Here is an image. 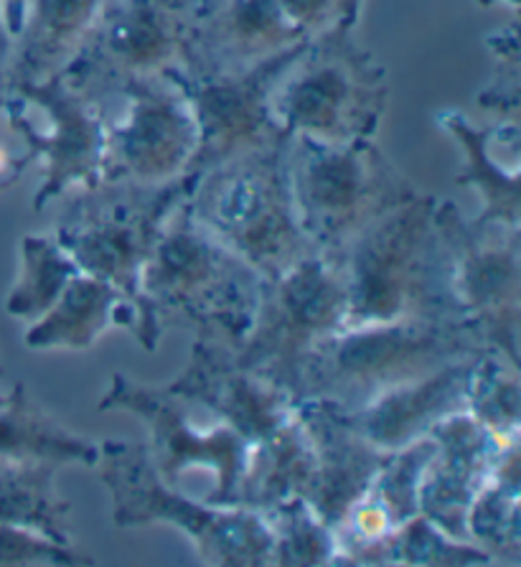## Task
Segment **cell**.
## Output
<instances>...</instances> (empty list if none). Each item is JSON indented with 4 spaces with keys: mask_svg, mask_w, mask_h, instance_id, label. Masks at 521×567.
I'll list each match as a JSON object with an SVG mask.
<instances>
[{
    "mask_svg": "<svg viewBox=\"0 0 521 567\" xmlns=\"http://www.w3.org/2000/svg\"><path fill=\"white\" fill-rule=\"evenodd\" d=\"M295 410L313 443V474L303 499L336 532L348 509L379 474L389 453L366 443L323 402L301 400L295 402Z\"/></svg>",
    "mask_w": 521,
    "mask_h": 567,
    "instance_id": "obj_20",
    "label": "cell"
},
{
    "mask_svg": "<svg viewBox=\"0 0 521 567\" xmlns=\"http://www.w3.org/2000/svg\"><path fill=\"white\" fill-rule=\"evenodd\" d=\"M184 59L194 74H239L305 41L278 0H181Z\"/></svg>",
    "mask_w": 521,
    "mask_h": 567,
    "instance_id": "obj_16",
    "label": "cell"
},
{
    "mask_svg": "<svg viewBox=\"0 0 521 567\" xmlns=\"http://www.w3.org/2000/svg\"><path fill=\"white\" fill-rule=\"evenodd\" d=\"M478 357L458 359L420 380L399 384L358 410L341 412L329 408L366 443L387 453L399 451L430 435L433 427L446 417L466 410L468 384Z\"/></svg>",
    "mask_w": 521,
    "mask_h": 567,
    "instance_id": "obj_19",
    "label": "cell"
},
{
    "mask_svg": "<svg viewBox=\"0 0 521 567\" xmlns=\"http://www.w3.org/2000/svg\"><path fill=\"white\" fill-rule=\"evenodd\" d=\"M348 565H423V567H471L493 565L489 553L473 543L452 539L435 524L415 514L384 535L379 543L356 553Z\"/></svg>",
    "mask_w": 521,
    "mask_h": 567,
    "instance_id": "obj_28",
    "label": "cell"
},
{
    "mask_svg": "<svg viewBox=\"0 0 521 567\" xmlns=\"http://www.w3.org/2000/svg\"><path fill=\"white\" fill-rule=\"evenodd\" d=\"M80 272V265L54 235H25L21 239V270L6 298V313L21 321H37Z\"/></svg>",
    "mask_w": 521,
    "mask_h": 567,
    "instance_id": "obj_29",
    "label": "cell"
},
{
    "mask_svg": "<svg viewBox=\"0 0 521 567\" xmlns=\"http://www.w3.org/2000/svg\"><path fill=\"white\" fill-rule=\"evenodd\" d=\"M3 380H6V372H3V367H0V405H6V400H8V392L3 390Z\"/></svg>",
    "mask_w": 521,
    "mask_h": 567,
    "instance_id": "obj_39",
    "label": "cell"
},
{
    "mask_svg": "<svg viewBox=\"0 0 521 567\" xmlns=\"http://www.w3.org/2000/svg\"><path fill=\"white\" fill-rule=\"evenodd\" d=\"M433 453V435L420 437V441L409 443L399 451H392L379 474L366 488V494L387 512L395 527L420 514V481Z\"/></svg>",
    "mask_w": 521,
    "mask_h": 567,
    "instance_id": "obj_32",
    "label": "cell"
},
{
    "mask_svg": "<svg viewBox=\"0 0 521 567\" xmlns=\"http://www.w3.org/2000/svg\"><path fill=\"white\" fill-rule=\"evenodd\" d=\"M164 390L209 410L221 425L232 427L250 445L270 435L295 412L293 394L239 364L235 347L201 337L194 339L189 364Z\"/></svg>",
    "mask_w": 521,
    "mask_h": 567,
    "instance_id": "obj_17",
    "label": "cell"
},
{
    "mask_svg": "<svg viewBox=\"0 0 521 567\" xmlns=\"http://www.w3.org/2000/svg\"><path fill=\"white\" fill-rule=\"evenodd\" d=\"M76 567L95 565V560L74 545L54 543L41 532L0 524V567Z\"/></svg>",
    "mask_w": 521,
    "mask_h": 567,
    "instance_id": "obj_34",
    "label": "cell"
},
{
    "mask_svg": "<svg viewBox=\"0 0 521 567\" xmlns=\"http://www.w3.org/2000/svg\"><path fill=\"white\" fill-rule=\"evenodd\" d=\"M468 543L489 553L493 565H521V441L503 451L466 517Z\"/></svg>",
    "mask_w": 521,
    "mask_h": 567,
    "instance_id": "obj_25",
    "label": "cell"
},
{
    "mask_svg": "<svg viewBox=\"0 0 521 567\" xmlns=\"http://www.w3.org/2000/svg\"><path fill=\"white\" fill-rule=\"evenodd\" d=\"M8 105V92L3 90V87H0V110H3Z\"/></svg>",
    "mask_w": 521,
    "mask_h": 567,
    "instance_id": "obj_40",
    "label": "cell"
},
{
    "mask_svg": "<svg viewBox=\"0 0 521 567\" xmlns=\"http://www.w3.org/2000/svg\"><path fill=\"white\" fill-rule=\"evenodd\" d=\"M466 412L501 441H519L521 431V377L519 367L497 351L476 359L468 384Z\"/></svg>",
    "mask_w": 521,
    "mask_h": 567,
    "instance_id": "obj_30",
    "label": "cell"
},
{
    "mask_svg": "<svg viewBox=\"0 0 521 567\" xmlns=\"http://www.w3.org/2000/svg\"><path fill=\"white\" fill-rule=\"evenodd\" d=\"M471 318H399L348 326L315 343L298 377L295 402L315 400L352 412L399 384L450 362L486 354Z\"/></svg>",
    "mask_w": 521,
    "mask_h": 567,
    "instance_id": "obj_3",
    "label": "cell"
},
{
    "mask_svg": "<svg viewBox=\"0 0 521 567\" xmlns=\"http://www.w3.org/2000/svg\"><path fill=\"white\" fill-rule=\"evenodd\" d=\"M387 102V69L354 39V25L305 39L270 92L278 125L319 143L372 141Z\"/></svg>",
    "mask_w": 521,
    "mask_h": 567,
    "instance_id": "obj_5",
    "label": "cell"
},
{
    "mask_svg": "<svg viewBox=\"0 0 521 567\" xmlns=\"http://www.w3.org/2000/svg\"><path fill=\"white\" fill-rule=\"evenodd\" d=\"M285 19L303 33L305 39L336 29V25H356L362 0H278Z\"/></svg>",
    "mask_w": 521,
    "mask_h": 567,
    "instance_id": "obj_35",
    "label": "cell"
},
{
    "mask_svg": "<svg viewBox=\"0 0 521 567\" xmlns=\"http://www.w3.org/2000/svg\"><path fill=\"white\" fill-rule=\"evenodd\" d=\"M107 410H127L148 425L153 466L166 484L178 486L189 468H209L217 476V486L204 502L235 506L250 443L232 427L221 425L201 433L186 415L184 400L174 398L164 386L133 382L125 374L110 377L105 398L100 400V412Z\"/></svg>",
    "mask_w": 521,
    "mask_h": 567,
    "instance_id": "obj_15",
    "label": "cell"
},
{
    "mask_svg": "<svg viewBox=\"0 0 521 567\" xmlns=\"http://www.w3.org/2000/svg\"><path fill=\"white\" fill-rule=\"evenodd\" d=\"M189 178L160 184H105L64 194L51 235L82 272L107 280L138 308L140 275L168 214L189 194Z\"/></svg>",
    "mask_w": 521,
    "mask_h": 567,
    "instance_id": "obj_8",
    "label": "cell"
},
{
    "mask_svg": "<svg viewBox=\"0 0 521 567\" xmlns=\"http://www.w3.org/2000/svg\"><path fill=\"white\" fill-rule=\"evenodd\" d=\"M435 196L417 194L341 252L344 329L399 318H468L452 282L448 245L435 225Z\"/></svg>",
    "mask_w": 521,
    "mask_h": 567,
    "instance_id": "obj_2",
    "label": "cell"
},
{
    "mask_svg": "<svg viewBox=\"0 0 521 567\" xmlns=\"http://www.w3.org/2000/svg\"><path fill=\"white\" fill-rule=\"evenodd\" d=\"M95 466L113 502L115 527L174 524L191 539L204 565H270L272 537L262 514L244 506H217L184 496L158 476L148 445L102 441Z\"/></svg>",
    "mask_w": 521,
    "mask_h": 567,
    "instance_id": "obj_7",
    "label": "cell"
},
{
    "mask_svg": "<svg viewBox=\"0 0 521 567\" xmlns=\"http://www.w3.org/2000/svg\"><path fill=\"white\" fill-rule=\"evenodd\" d=\"M346 280L341 260L313 252L278 278H262L260 298L235 359L295 398L315 343L344 329Z\"/></svg>",
    "mask_w": 521,
    "mask_h": 567,
    "instance_id": "obj_9",
    "label": "cell"
},
{
    "mask_svg": "<svg viewBox=\"0 0 521 567\" xmlns=\"http://www.w3.org/2000/svg\"><path fill=\"white\" fill-rule=\"evenodd\" d=\"M438 125L460 143L466 153V168L456 176V184L471 186L481 194L483 212L478 221L521 227L519 168H503L489 143V127H478L458 110L438 115Z\"/></svg>",
    "mask_w": 521,
    "mask_h": 567,
    "instance_id": "obj_27",
    "label": "cell"
},
{
    "mask_svg": "<svg viewBox=\"0 0 521 567\" xmlns=\"http://www.w3.org/2000/svg\"><path fill=\"white\" fill-rule=\"evenodd\" d=\"M489 51L493 54V80L489 87L478 94V105L497 115L499 125H519L521 107V54H519V23L511 19L509 25L493 31L489 39Z\"/></svg>",
    "mask_w": 521,
    "mask_h": 567,
    "instance_id": "obj_33",
    "label": "cell"
},
{
    "mask_svg": "<svg viewBox=\"0 0 521 567\" xmlns=\"http://www.w3.org/2000/svg\"><path fill=\"white\" fill-rule=\"evenodd\" d=\"M435 453L420 481V514L452 539L468 543L466 517L499 455L517 441H501L468 412L433 427Z\"/></svg>",
    "mask_w": 521,
    "mask_h": 567,
    "instance_id": "obj_18",
    "label": "cell"
},
{
    "mask_svg": "<svg viewBox=\"0 0 521 567\" xmlns=\"http://www.w3.org/2000/svg\"><path fill=\"white\" fill-rule=\"evenodd\" d=\"M184 59L181 0H105L64 76L92 100H107L135 76L168 72Z\"/></svg>",
    "mask_w": 521,
    "mask_h": 567,
    "instance_id": "obj_13",
    "label": "cell"
},
{
    "mask_svg": "<svg viewBox=\"0 0 521 567\" xmlns=\"http://www.w3.org/2000/svg\"><path fill=\"white\" fill-rule=\"evenodd\" d=\"M3 3V16H6V23H8V31L19 33L21 29V21H23V11H25V0H0Z\"/></svg>",
    "mask_w": 521,
    "mask_h": 567,
    "instance_id": "obj_38",
    "label": "cell"
},
{
    "mask_svg": "<svg viewBox=\"0 0 521 567\" xmlns=\"http://www.w3.org/2000/svg\"><path fill=\"white\" fill-rule=\"evenodd\" d=\"M8 92V115L44 161V178L33 209L44 212L74 188L97 186L105 158V120L90 94L64 74L15 84Z\"/></svg>",
    "mask_w": 521,
    "mask_h": 567,
    "instance_id": "obj_12",
    "label": "cell"
},
{
    "mask_svg": "<svg viewBox=\"0 0 521 567\" xmlns=\"http://www.w3.org/2000/svg\"><path fill=\"white\" fill-rule=\"evenodd\" d=\"M13 51V33L8 31L6 16H3V3H0V87L6 90V74H8V62H11Z\"/></svg>",
    "mask_w": 521,
    "mask_h": 567,
    "instance_id": "obj_37",
    "label": "cell"
},
{
    "mask_svg": "<svg viewBox=\"0 0 521 567\" xmlns=\"http://www.w3.org/2000/svg\"><path fill=\"white\" fill-rule=\"evenodd\" d=\"M54 463L0 461V524L72 545V502L56 486Z\"/></svg>",
    "mask_w": 521,
    "mask_h": 567,
    "instance_id": "obj_26",
    "label": "cell"
},
{
    "mask_svg": "<svg viewBox=\"0 0 521 567\" xmlns=\"http://www.w3.org/2000/svg\"><path fill=\"white\" fill-rule=\"evenodd\" d=\"M301 44L239 74H194L181 66L168 69L191 102L199 143L184 178H199L207 171L244 153L288 141L270 107L272 84Z\"/></svg>",
    "mask_w": 521,
    "mask_h": 567,
    "instance_id": "obj_14",
    "label": "cell"
},
{
    "mask_svg": "<svg viewBox=\"0 0 521 567\" xmlns=\"http://www.w3.org/2000/svg\"><path fill=\"white\" fill-rule=\"evenodd\" d=\"M435 225L448 245L463 313L491 351L519 367L521 227L468 219L450 199H438Z\"/></svg>",
    "mask_w": 521,
    "mask_h": 567,
    "instance_id": "obj_11",
    "label": "cell"
},
{
    "mask_svg": "<svg viewBox=\"0 0 521 567\" xmlns=\"http://www.w3.org/2000/svg\"><path fill=\"white\" fill-rule=\"evenodd\" d=\"M100 445L76 435L59 423L51 412L15 384L8 392L6 405H0V461L15 463H54V466H95Z\"/></svg>",
    "mask_w": 521,
    "mask_h": 567,
    "instance_id": "obj_24",
    "label": "cell"
},
{
    "mask_svg": "<svg viewBox=\"0 0 521 567\" xmlns=\"http://www.w3.org/2000/svg\"><path fill=\"white\" fill-rule=\"evenodd\" d=\"M313 474V443L298 410L283 425L247 451L235 506L268 514L293 496H303Z\"/></svg>",
    "mask_w": 521,
    "mask_h": 567,
    "instance_id": "obj_23",
    "label": "cell"
},
{
    "mask_svg": "<svg viewBox=\"0 0 521 567\" xmlns=\"http://www.w3.org/2000/svg\"><path fill=\"white\" fill-rule=\"evenodd\" d=\"M37 161V153L8 115V105L0 110V192L11 188L23 171Z\"/></svg>",
    "mask_w": 521,
    "mask_h": 567,
    "instance_id": "obj_36",
    "label": "cell"
},
{
    "mask_svg": "<svg viewBox=\"0 0 521 567\" xmlns=\"http://www.w3.org/2000/svg\"><path fill=\"white\" fill-rule=\"evenodd\" d=\"M288 143L221 163L194 178L186 194L194 219L262 278H278L315 252L298 221Z\"/></svg>",
    "mask_w": 521,
    "mask_h": 567,
    "instance_id": "obj_4",
    "label": "cell"
},
{
    "mask_svg": "<svg viewBox=\"0 0 521 567\" xmlns=\"http://www.w3.org/2000/svg\"><path fill=\"white\" fill-rule=\"evenodd\" d=\"M135 323H138V313L123 290L95 275L80 272L70 280L56 303L37 321H31L23 341L31 349L82 351L90 349L113 326L135 331Z\"/></svg>",
    "mask_w": 521,
    "mask_h": 567,
    "instance_id": "obj_22",
    "label": "cell"
},
{
    "mask_svg": "<svg viewBox=\"0 0 521 567\" xmlns=\"http://www.w3.org/2000/svg\"><path fill=\"white\" fill-rule=\"evenodd\" d=\"M105 120V184L160 186L189 171L199 143L191 102L170 72L125 82L100 102Z\"/></svg>",
    "mask_w": 521,
    "mask_h": 567,
    "instance_id": "obj_10",
    "label": "cell"
},
{
    "mask_svg": "<svg viewBox=\"0 0 521 567\" xmlns=\"http://www.w3.org/2000/svg\"><path fill=\"white\" fill-rule=\"evenodd\" d=\"M272 547L270 565L278 567H319L331 565L336 555V535L315 514L303 496H293L264 514Z\"/></svg>",
    "mask_w": 521,
    "mask_h": 567,
    "instance_id": "obj_31",
    "label": "cell"
},
{
    "mask_svg": "<svg viewBox=\"0 0 521 567\" xmlns=\"http://www.w3.org/2000/svg\"><path fill=\"white\" fill-rule=\"evenodd\" d=\"M102 6L105 0H25L6 90L62 74L90 37Z\"/></svg>",
    "mask_w": 521,
    "mask_h": 567,
    "instance_id": "obj_21",
    "label": "cell"
},
{
    "mask_svg": "<svg viewBox=\"0 0 521 567\" xmlns=\"http://www.w3.org/2000/svg\"><path fill=\"white\" fill-rule=\"evenodd\" d=\"M288 171L305 237L315 252L336 260L364 229L420 194L374 141L319 143L290 135Z\"/></svg>",
    "mask_w": 521,
    "mask_h": 567,
    "instance_id": "obj_6",
    "label": "cell"
},
{
    "mask_svg": "<svg viewBox=\"0 0 521 567\" xmlns=\"http://www.w3.org/2000/svg\"><path fill=\"white\" fill-rule=\"evenodd\" d=\"M260 286L262 275L217 243L184 199L143 268L133 333L145 351H156L170 326L237 347L252 323Z\"/></svg>",
    "mask_w": 521,
    "mask_h": 567,
    "instance_id": "obj_1",
    "label": "cell"
}]
</instances>
